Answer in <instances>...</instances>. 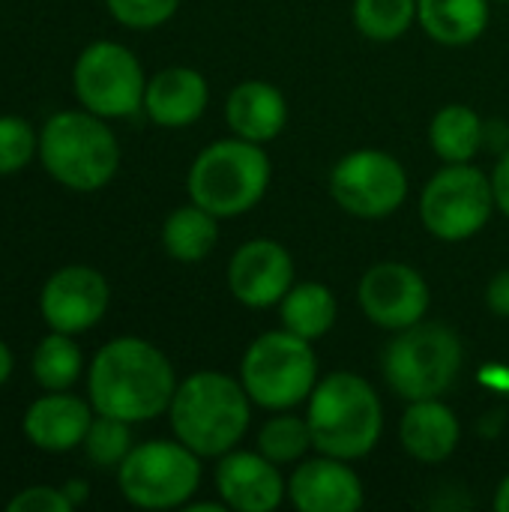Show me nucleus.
Here are the masks:
<instances>
[{"mask_svg": "<svg viewBox=\"0 0 509 512\" xmlns=\"http://www.w3.org/2000/svg\"><path fill=\"white\" fill-rule=\"evenodd\" d=\"M96 414L144 423L171 408L177 381L168 357L138 336H120L99 348L87 375Z\"/></svg>", "mask_w": 509, "mask_h": 512, "instance_id": "f257e3e1", "label": "nucleus"}, {"mask_svg": "<svg viewBox=\"0 0 509 512\" xmlns=\"http://www.w3.org/2000/svg\"><path fill=\"white\" fill-rule=\"evenodd\" d=\"M171 429L177 441L204 459L231 453L249 429V393L228 375L195 372L171 399Z\"/></svg>", "mask_w": 509, "mask_h": 512, "instance_id": "f03ea898", "label": "nucleus"}, {"mask_svg": "<svg viewBox=\"0 0 509 512\" xmlns=\"http://www.w3.org/2000/svg\"><path fill=\"white\" fill-rule=\"evenodd\" d=\"M306 420L312 429V444L324 456H336L345 462L372 453L384 426L378 393L354 372L327 375L312 390Z\"/></svg>", "mask_w": 509, "mask_h": 512, "instance_id": "7ed1b4c3", "label": "nucleus"}, {"mask_svg": "<svg viewBox=\"0 0 509 512\" xmlns=\"http://www.w3.org/2000/svg\"><path fill=\"white\" fill-rule=\"evenodd\" d=\"M39 159L57 183L96 192L117 174L120 144L93 111H60L39 132Z\"/></svg>", "mask_w": 509, "mask_h": 512, "instance_id": "20e7f679", "label": "nucleus"}, {"mask_svg": "<svg viewBox=\"0 0 509 512\" xmlns=\"http://www.w3.org/2000/svg\"><path fill=\"white\" fill-rule=\"evenodd\" d=\"M189 198L219 219L252 210L270 186L267 153L246 138H225L198 153L189 168Z\"/></svg>", "mask_w": 509, "mask_h": 512, "instance_id": "39448f33", "label": "nucleus"}, {"mask_svg": "<svg viewBox=\"0 0 509 512\" xmlns=\"http://www.w3.org/2000/svg\"><path fill=\"white\" fill-rule=\"evenodd\" d=\"M462 369V342L441 324L399 330L384 354V378L408 402L441 399Z\"/></svg>", "mask_w": 509, "mask_h": 512, "instance_id": "423d86ee", "label": "nucleus"}, {"mask_svg": "<svg viewBox=\"0 0 509 512\" xmlns=\"http://www.w3.org/2000/svg\"><path fill=\"white\" fill-rule=\"evenodd\" d=\"M240 375L255 405L285 411L312 396L318 357L306 339L294 336L291 330H273L249 345Z\"/></svg>", "mask_w": 509, "mask_h": 512, "instance_id": "0eeeda50", "label": "nucleus"}, {"mask_svg": "<svg viewBox=\"0 0 509 512\" xmlns=\"http://www.w3.org/2000/svg\"><path fill=\"white\" fill-rule=\"evenodd\" d=\"M201 456L183 441H147L120 462V492L141 510L183 507L201 483Z\"/></svg>", "mask_w": 509, "mask_h": 512, "instance_id": "6e6552de", "label": "nucleus"}, {"mask_svg": "<svg viewBox=\"0 0 509 512\" xmlns=\"http://www.w3.org/2000/svg\"><path fill=\"white\" fill-rule=\"evenodd\" d=\"M492 207V180L480 168L456 162L426 183L420 198V219L429 228V234L456 243L483 231V225L492 216Z\"/></svg>", "mask_w": 509, "mask_h": 512, "instance_id": "1a4fd4ad", "label": "nucleus"}, {"mask_svg": "<svg viewBox=\"0 0 509 512\" xmlns=\"http://www.w3.org/2000/svg\"><path fill=\"white\" fill-rule=\"evenodd\" d=\"M75 96L96 117H129L144 108V69L120 42H93L81 51L75 72Z\"/></svg>", "mask_w": 509, "mask_h": 512, "instance_id": "9d476101", "label": "nucleus"}, {"mask_svg": "<svg viewBox=\"0 0 509 512\" xmlns=\"http://www.w3.org/2000/svg\"><path fill=\"white\" fill-rule=\"evenodd\" d=\"M333 201L360 219H384L396 213L408 195V174L384 150H354L330 174Z\"/></svg>", "mask_w": 509, "mask_h": 512, "instance_id": "9b49d317", "label": "nucleus"}, {"mask_svg": "<svg viewBox=\"0 0 509 512\" xmlns=\"http://www.w3.org/2000/svg\"><path fill=\"white\" fill-rule=\"evenodd\" d=\"M360 306L366 318L384 330H408L420 324L429 312V285L426 279L399 261L375 264L360 279Z\"/></svg>", "mask_w": 509, "mask_h": 512, "instance_id": "f8f14e48", "label": "nucleus"}, {"mask_svg": "<svg viewBox=\"0 0 509 512\" xmlns=\"http://www.w3.org/2000/svg\"><path fill=\"white\" fill-rule=\"evenodd\" d=\"M108 300L111 291L105 276L93 267L72 264L51 273L39 294V312L51 330L75 336L102 321V315L108 312Z\"/></svg>", "mask_w": 509, "mask_h": 512, "instance_id": "ddd939ff", "label": "nucleus"}, {"mask_svg": "<svg viewBox=\"0 0 509 512\" xmlns=\"http://www.w3.org/2000/svg\"><path fill=\"white\" fill-rule=\"evenodd\" d=\"M294 261L288 249L276 240H249L243 243L228 264L231 294L252 309H267L282 303L294 288Z\"/></svg>", "mask_w": 509, "mask_h": 512, "instance_id": "4468645a", "label": "nucleus"}, {"mask_svg": "<svg viewBox=\"0 0 509 512\" xmlns=\"http://www.w3.org/2000/svg\"><path fill=\"white\" fill-rule=\"evenodd\" d=\"M222 504L237 512H270L285 498V480L264 453H225L216 468Z\"/></svg>", "mask_w": 509, "mask_h": 512, "instance_id": "2eb2a0df", "label": "nucleus"}, {"mask_svg": "<svg viewBox=\"0 0 509 512\" xmlns=\"http://www.w3.org/2000/svg\"><path fill=\"white\" fill-rule=\"evenodd\" d=\"M288 495L291 504L303 512H354L363 504V483L345 459L321 456L297 465Z\"/></svg>", "mask_w": 509, "mask_h": 512, "instance_id": "dca6fc26", "label": "nucleus"}, {"mask_svg": "<svg viewBox=\"0 0 509 512\" xmlns=\"http://www.w3.org/2000/svg\"><path fill=\"white\" fill-rule=\"evenodd\" d=\"M93 414L84 399L69 396L66 390H48L24 414V435L33 447L48 453H66L84 444Z\"/></svg>", "mask_w": 509, "mask_h": 512, "instance_id": "f3484780", "label": "nucleus"}, {"mask_svg": "<svg viewBox=\"0 0 509 512\" xmlns=\"http://www.w3.org/2000/svg\"><path fill=\"white\" fill-rule=\"evenodd\" d=\"M207 99H210V90H207L204 75L186 66L162 69L159 75L147 81V90H144V108L150 120L168 129L195 123L204 114Z\"/></svg>", "mask_w": 509, "mask_h": 512, "instance_id": "a211bd4d", "label": "nucleus"}, {"mask_svg": "<svg viewBox=\"0 0 509 512\" xmlns=\"http://www.w3.org/2000/svg\"><path fill=\"white\" fill-rule=\"evenodd\" d=\"M459 420L453 414V408H447L441 399H420L411 402V408L402 417L399 426V438L402 447L426 465H438L444 459L453 456V450L459 447Z\"/></svg>", "mask_w": 509, "mask_h": 512, "instance_id": "6ab92c4d", "label": "nucleus"}, {"mask_svg": "<svg viewBox=\"0 0 509 512\" xmlns=\"http://www.w3.org/2000/svg\"><path fill=\"white\" fill-rule=\"evenodd\" d=\"M225 117L237 138L261 144V141H273L285 129L288 105H285V96L273 84L243 81L231 90Z\"/></svg>", "mask_w": 509, "mask_h": 512, "instance_id": "aec40b11", "label": "nucleus"}, {"mask_svg": "<svg viewBox=\"0 0 509 512\" xmlns=\"http://www.w3.org/2000/svg\"><path fill=\"white\" fill-rule=\"evenodd\" d=\"M423 30L441 45H468L489 27L486 0H417Z\"/></svg>", "mask_w": 509, "mask_h": 512, "instance_id": "412c9836", "label": "nucleus"}, {"mask_svg": "<svg viewBox=\"0 0 509 512\" xmlns=\"http://www.w3.org/2000/svg\"><path fill=\"white\" fill-rule=\"evenodd\" d=\"M216 240H219V216H213L195 201L189 207H177L162 225L165 252L183 264L204 261L216 249Z\"/></svg>", "mask_w": 509, "mask_h": 512, "instance_id": "4be33fe9", "label": "nucleus"}, {"mask_svg": "<svg viewBox=\"0 0 509 512\" xmlns=\"http://www.w3.org/2000/svg\"><path fill=\"white\" fill-rule=\"evenodd\" d=\"M336 315H339L336 297L321 282L294 285L282 297V324H285V330H291L294 336H300L306 342L321 339L324 333H330V327L336 324Z\"/></svg>", "mask_w": 509, "mask_h": 512, "instance_id": "5701e85b", "label": "nucleus"}, {"mask_svg": "<svg viewBox=\"0 0 509 512\" xmlns=\"http://www.w3.org/2000/svg\"><path fill=\"white\" fill-rule=\"evenodd\" d=\"M483 132H486L483 120L474 108L444 105L429 126V141L444 162L456 165V162H471L480 153Z\"/></svg>", "mask_w": 509, "mask_h": 512, "instance_id": "b1692460", "label": "nucleus"}, {"mask_svg": "<svg viewBox=\"0 0 509 512\" xmlns=\"http://www.w3.org/2000/svg\"><path fill=\"white\" fill-rule=\"evenodd\" d=\"M81 369H84V357L69 333L51 330V336H45L33 351V378L39 381V387L51 393L69 390L78 381Z\"/></svg>", "mask_w": 509, "mask_h": 512, "instance_id": "393cba45", "label": "nucleus"}, {"mask_svg": "<svg viewBox=\"0 0 509 512\" xmlns=\"http://www.w3.org/2000/svg\"><path fill=\"white\" fill-rule=\"evenodd\" d=\"M417 18V0H354V24L375 42H393Z\"/></svg>", "mask_w": 509, "mask_h": 512, "instance_id": "a878e982", "label": "nucleus"}, {"mask_svg": "<svg viewBox=\"0 0 509 512\" xmlns=\"http://www.w3.org/2000/svg\"><path fill=\"white\" fill-rule=\"evenodd\" d=\"M309 447H315L309 420H300L291 414L267 420L261 435H258V453H264L276 465H291V462L303 459V453Z\"/></svg>", "mask_w": 509, "mask_h": 512, "instance_id": "bb28decb", "label": "nucleus"}, {"mask_svg": "<svg viewBox=\"0 0 509 512\" xmlns=\"http://www.w3.org/2000/svg\"><path fill=\"white\" fill-rule=\"evenodd\" d=\"M87 450V459L99 468H120V462L129 456L132 450V432H129V423L126 420H117V417H93L90 429H87V438L81 444Z\"/></svg>", "mask_w": 509, "mask_h": 512, "instance_id": "cd10ccee", "label": "nucleus"}, {"mask_svg": "<svg viewBox=\"0 0 509 512\" xmlns=\"http://www.w3.org/2000/svg\"><path fill=\"white\" fill-rule=\"evenodd\" d=\"M39 150V138L24 117L3 114L0 117V174L21 171L33 153Z\"/></svg>", "mask_w": 509, "mask_h": 512, "instance_id": "c85d7f7f", "label": "nucleus"}, {"mask_svg": "<svg viewBox=\"0 0 509 512\" xmlns=\"http://www.w3.org/2000/svg\"><path fill=\"white\" fill-rule=\"evenodd\" d=\"M105 6L120 24L147 30L165 24L177 12L180 0H105Z\"/></svg>", "mask_w": 509, "mask_h": 512, "instance_id": "c756f323", "label": "nucleus"}, {"mask_svg": "<svg viewBox=\"0 0 509 512\" xmlns=\"http://www.w3.org/2000/svg\"><path fill=\"white\" fill-rule=\"evenodd\" d=\"M75 507L69 501V495L63 489H51V486H33L24 489L21 495H15L6 510L9 512H69Z\"/></svg>", "mask_w": 509, "mask_h": 512, "instance_id": "7c9ffc66", "label": "nucleus"}, {"mask_svg": "<svg viewBox=\"0 0 509 512\" xmlns=\"http://www.w3.org/2000/svg\"><path fill=\"white\" fill-rule=\"evenodd\" d=\"M486 303L495 315L509 318V270H501L492 282H489V291H486Z\"/></svg>", "mask_w": 509, "mask_h": 512, "instance_id": "2f4dec72", "label": "nucleus"}, {"mask_svg": "<svg viewBox=\"0 0 509 512\" xmlns=\"http://www.w3.org/2000/svg\"><path fill=\"white\" fill-rule=\"evenodd\" d=\"M492 195H495L498 210L509 216V150L498 159V168L492 174Z\"/></svg>", "mask_w": 509, "mask_h": 512, "instance_id": "473e14b6", "label": "nucleus"}, {"mask_svg": "<svg viewBox=\"0 0 509 512\" xmlns=\"http://www.w3.org/2000/svg\"><path fill=\"white\" fill-rule=\"evenodd\" d=\"M9 375H12V354H9V348L0 342V387L6 384Z\"/></svg>", "mask_w": 509, "mask_h": 512, "instance_id": "72a5a7b5", "label": "nucleus"}, {"mask_svg": "<svg viewBox=\"0 0 509 512\" xmlns=\"http://www.w3.org/2000/svg\"><path fill=\"white\" fill-rule=\"evenodd\" d=\"M495 510L509 512V477H504V483L498 486V495H495Z\"/></svg>", "mask_w": 509, "mask_h": 512, "instance_id": "f704fd0d", "label": "nucleus"}, {"mask_svg": "<svg viewBox=\"0 0 509 512\" xmlns=\"http://www.w3.org/2000/svg\"><path fill=\"white\" fill-rule=\"evenodd\" d=\"M63 492L69 495V501H72V504H78V501L87 495V492H84V483H69V486H63Z\"/></svg>", "mask_w": 509, "mask_h": 512, "instance_id": "c9c22d12", "label": "nucleus"}, {"mask_svg": "<svg viewBox=\"0 0 509 512\" xmlns=\"http://www.w3.org/2000/svg\"><path fill=\"white\" fill-rule=\"evenodd\" d=\"M222 507L225 504H192L189 512H222Z\"/></svg>", "mask_w": 509, "mask_h": 512, "instance_id": "e433bc0d", "label": "nucleus"}, {"mask_svg": "<svg viewBox=\"0 0 509 512\" xmlns=\"http://www.w3.org/2000/svg\"><path fill=\"white\" fill-rule=\"evenodd\" d=\"M504 3H509V0H504Z\"/></svg>", "mask_w": 509, "mask_h": 512, "instance_id": "4c0bfd02", "label": "nucleus"}]
</instances>
